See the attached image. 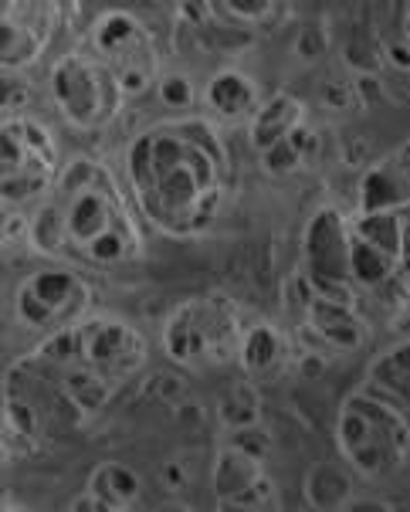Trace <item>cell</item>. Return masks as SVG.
Segmentation results:
<instances>
[{
    "label": "cell",
    "mask_w": 410,
    "mask_h": 512,
    "mask_svg": "<svg viewBox=\"0 0 410 512\" xmlns=\"http://www.w3.org/2000/svg\"><path fill=\"white\" fill-rule=\"evenodd\" d=\"M143 363V333L122 319L85 316L48 333L4 377V448L28 455L85 428Z\"/></svg>",
    "instance_id": "1"
},
{
    "label": "cell",
    "mask_w": 410,
    "mask_h": 512,
    "mask_svg": "<svg viewBox=\"0 0 410 512\" xmlns=\"http://www.w3.org/2000/svg\"><path fill=\"white\" fill-rule=\"evenodd\" d=\"M139 211L173 238L207 231L228 197L231 160L207 119H170L139 133L126 156Z\"/></svg>",
    "instance_id": "2"
},
{
    "label": "cell",
    "mask_w": 410,
    "mask_h": 512,
    "mask_svg": "<svg viewBox=\"0 0 410 512\" xmlns=\"http://www.w3.org/2000/svg\"><path fill=\"white\" fill-rule=\"evenodd\" d=\"M31 248L89 268H122L143 258V234L116 177L95 160H72L61 170L31 221Z\"/></svg>",
    "instance_id": "3"
},
{
    "label": "cell",
    "mask_w": 410,
    "mask_h": 512,
    "mask_svg": "<svg viewBox=\"0 0 410 512\" xmlns=\"http://www.w3.org/2000/svg\"><path fill=\"white\" fill-rule=\"evenodd\" d=\"M336 445L353 472H360L363 479H383L404 465L410 451L407 414L377 387L353 390L339 404Z\"/></svg>",
    "instance_id": "4"
},
{
    "label": "cell",
    "mask_w": 410,
    "mask_h": 512,
    "mask_svg": "<svg viewBox=\"0 0 410 512\" xmlns=\"http://www.w3.org/2000/svg\"><path fill=\"white\" fill-rule=\"evenodd\" d=\"M241 306L221 292L194 295L180 302L163 323V350L183 370H217L241 360L244 343Z\"/></svg>",
    "instance_id": "5"
},
{
    "label": "cell",
    "mask_w": 410,
    "mask_h": 512,
    "mask_svg": "<svg viewBox=\"0 0 410 512\" xmlns=\"http://www.w3.org/2000/svg\"><path fill=\"white\" fill-rule=\"evenodd\" d=\"M285 309L295 319L302 340L316 343L322 350L353 353L370 340L356 285L326 282L299 268L285 282Z\"/></svg>",
    "instance_id": "6"
},
{
    "label": "cell",
    "mask_w": 410,
    "mask_h": 512,
    "mask_svg": "<svg viewBox=\"0 0 410 512\" xmlns=\"http://www.w3.org/2000/svg\"><path fill=\"white\" fill-rule=\"evenodd\" d=\"M58 143L38 119L11 116L0 129V197L7 207L48 197L58 184Z\"/></svg>",
    "instance_id": "7"
},
{
    "label": "cell",
    "mask_w": 410,
    "mask_h": 512,
    "mask_svg": "<svg viewBox=\"0 0 410 512\" xmlns=\"http://www.w3.org/2000/svg\"><path fill=\"white\" fill-rule=\"evenodd\" d=\"M51 95L55 106L65 116V123L75 129H102L119 116L122 109V85L102 58L72 51L51 72Z\"/></svg>",
    "instance_id": "8"
},
{
    "label": "cell",
    "mask_w": 410,
    "mask_h": 512,
    "mask_svg": "<svg viewBox=\"0 0 410 512\" xmlns=\"http://www.w3.org/2000/svg\"><path fill=\"white\" fill-rule=\"evenodd\" d=\"M95 58L109 65L122 92L146 95L160 82V48H156L150 28L129 11H106L92 24Z\"/></svg>",
    "instance_id": "9"
},
{
    "label": "cell",
    "mask_w": 410,
    "mask_h": 512,
    "mask_svg": "<svg viewBox=\"0 0 410 512\" xmlns=\"http://www.w3.org/2000/svg\"><path fill=\"white\" fill-rule=\"evenodd\" d=\"M92 289L68 268H41L28 275L14 292V312L21 326L34 333H58V329L89 316Z\"/></svg>",
    "instance_id": "10"
},
{
    "label": "cell",
    "mask_w": 410,
    "mask_h": 512,
    "mask_svg": "<svg viewBox=\"0 0 410 512\" xmlns=\"http://www.w3.org/2000/svg\"><path fill=\"white\" fill-rule=\"evenodd\" d=\"M214 496L224 509H272L275 482L265 472V451L244 438L228 441L214 462Z\"/></svg>",
    "instance_id": "11"
},
{
    "label": "cell",
    "mask_w": 410,
    "mask_h": 512,
    "mask_svg": "<svg viewBox=\"0 0 410 512\" xmlns=\"http://www.w3.org/2000/svg\"><path fill=\"white\" fill-rule=\"evenodd\" d=\"M353 234L366 241L387 268V295L410 302V201L356 214Z\"/></svg>",
    "instance_id": "12"
},
{
    "label": "cell",
    "mask_w": 410,
    "mask_h": 512,
    "mask_svg": "<svg viewBox=\"0 0 410 512\" xmlns=\"http://www.w3.org/2000/svg\"><path fill=\"white\" fill-rule=\"evenodd\" d=\"M58 11V4L7 0L0 11V65H4V72H17V68L38 62V55L55 34Z\"/></svg>",
    "instance_id": "13"
},
{
    "label": "cell",
    "mask_w": 410,
    "mask_h": 512,
    "mask_svg": "<svg viewBox=\"0 0 410 512\" xmlns=\"http://www.w3.org/2000/svg\"><path fill=\"white\" fill-rule=\"evenodd\" d=\"M305 272L326 282L353 285L350 272V221L336 211V207H322L305 224L302 238Z\"/></svg>",
    "instance_id": "14"
},
{
    "label": "cell",
    "mask_w": 410,
    "mask_h": 512,
    "mask_svg": "<svg viewBox=\"0 0 410 512\" xmlns=\"http://www.w3.org/2000/svg\"><path fill=\"white\" fill-rule=\"evenodd\" d=\"M143 502V479L122 462H102L92 468L85 492L72 502V509L99 512H129Z\"/></svg>",
    "instance_id": "15"
},
{
    "label": "cell",
    "mask_w": 410,
    "mask_h": 512,
    "mask_svg": "<svg viewBox=\"0 0 410 512\" xmlns=\"http://www.w3.org/2000/svg\"><path fill=\"white\" fill-rule=\"evenodd\" d=\"M292 360H295V346L282 329L272 323L248 326L241 343V367L248 370V377L278 380L282 373H289Z\"/></svg>",
    "instance_id": "16"
},
{
    "label": "cell",
    "mask_w": 410,
    "mask_h": 512,
    "mask_svg": "<svg viewBox=\"0 0 410 512\" xmlns=\"http://www.w3.org/2000/svg\"><path fill=\"white\" fill-rule=\"evenodd\" d=\"M305 123H309V119H305L302 102L289 92H278L275 99L258 106L255 119H251V129H248V140L255 146V153L261 156L282 140H289L292 133H299Z\"/></svg>",
    "instance_id": "17"
},
{
    "label": "cell",
    "mask_w": 410,
    "mask_h": 512,
    "mask_svg": "<svg viewBox=\"0 0 410 512\" xmlns=\"http://www.w3.org/2000/svg\"><path fill=\"white\" fill-rule=\"evenodd\" d=\"M207 106L221 119H244L258 106V89L241 72H221L207 85Z\"/></svg>",
    "instance_id": "18"
},
{
    "label": "cell",
    "mask_w": 410,
    "mask_h": 512,
    "mask_svg": "<svg viewBox=\"0 0 410 512\" xmlns=\"http://www.w3.org/2000/svg\"><path fill=\"white\" fill-rule=\"evenodd\" d=\"M370 387H377L397 404H410V340L383 350L370 363Z\"/></svg>",
    "instance_id": "19"
},
{
    "label": "cell",
    "mask_w": 410,
    "mask_h": 512,
    "mask_svg": "<svg viewBox=\"0 0 410 512\" xmlns=\"http://www.w3.org/2000/svg\"><path fill=\"white\" fill-rule=\"evenodd\" d=\"M316 150H319V136L305 123L299 133H292L289 140H282L268 153H261L258 160H261V167H265V173H272V177H292V173H299L302 167H309V163L316 160Z\"/></svg>",
    "instance_id": "20"
},
{
    "label": "cell",
    "mask_w": 410,
    "mask_h": 512,
    "mask_svg": "<svg viewBox=\"0 0 410 512\" xmlns=\"http://www.w3.org/2000/svg\"><path fill=\"white\" fill-rule=\"evenodd\" d=\"M404 201H410V187H407V180L390 167H377L363 177L360 214L383 211V207H394V204H404Z\"/></svg>",
    "instance_id": "21"
},
{
    "label": "cell",
    "mask_w": 410,
    "mask_h": 512,
    "mask_svg": "<svg viewBox=\"0 0 410 512\" xmlns=\"http://www.w3.org/2000/svg\"><path fill=\"white\" fill-rule=\"evenodd\" d=\"M305 499H309V506H316V509L343 506V502L350 499V479L329 462L312 465L309 475H305Z\"/></svg>",
    "instance_id": "22"
},
{
    "label": "cell",
    "mask_w": 410,
    "mask_h": 512,
    "mask_svg": "<svg viewBox=\"0 0 410 512\" xmlns=\"http://www.w3.org/2000/svg\"><path fill=\"white\" fill-rule=\"evenodd\" d=\"M261 418V397L255 384H234L221 397V421L231 431H251Z\"/></svg>",
    "instance_id": "23"
},
{
    "label": "cell",
    "mask_w": 410,
    "mask_h": 512,
    "mask_svg": "<svg viewBox=\"0 0 410 512\" xmlns=\"http://www.w3.org/2000/svg\"><path fill=\"white\" fill-rule=\"evenodd\" d=\"M211 7L234 24H258V21H268L275 11H282L272 0H224V4H211Z\"/></svg>",
    "instance_id": "24"
},
{
    "label": "cell",
    "mask_w": 410,
    "mask_h": 512,
    "mask_svg": "<svg viewBox=\"0 0 410 512\" xmlns=\"http://www.w3.org/2000/svg\"><path fill=\"white\" fill-rule=\"evenodd\" d=\"M160 99L167 102L170 109H187L194 102V82H190L183 72H170L160 78Z\"/></svg>",
    "instance_id": "25"
},
{
    "label": "cell",
    "mask_w": 410,
    "mask_h": 512,
    "mask_svg": "<svg viewBox=\"0 0 410 512\" xmlns=\"http://www.w3.org/2000/svg\"><path fill=\"white\" fill-rule=\"evenodd\" d=\"M350 509H390L383 502H350Z\"/></svg>",
    "instance_id": "26"
},
{
    "label": "cell",
    "mask_w": 410,
    "mask_h": 512,
    "mask_svg": "<svg viewBox=\"0 0 410 512\" xmlns=\"http://www.w3.org/2000/svg\"><path fill=\"white\" fill-rule=\"evenodd\" d=\"M404 11H407L404 14V38H407V48H410V4L404 7Z\"/></svg>",
    "instance_id": "27"
}]
</instances>
